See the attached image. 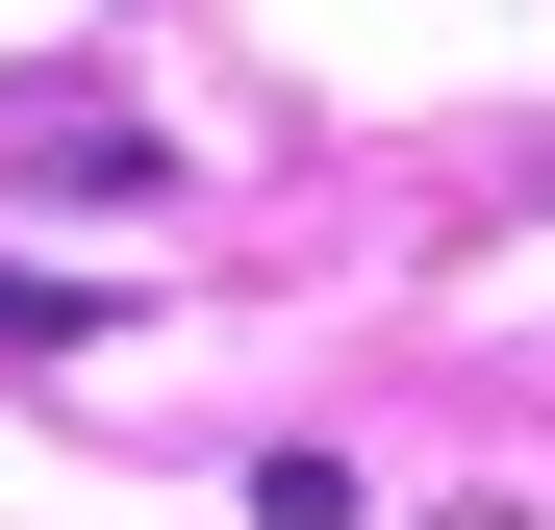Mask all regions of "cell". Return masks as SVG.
Here are the masks:
<instances>
[{
    "instance_id": "1",
    "label": "cell",
    "mask_w": 555,
    "mask_h": 530,
    "mask_svg": "<svg viewBox=\"0 0 555 530\" xmlns=\"http://www.w3.org/2000/svg\"><path fill=\"white\" fill-rule=\"evenodd\" d=\"M26 177H76V203H127V177H152V127H127V102H26Z\"/></svg>"
},
{
    "instance_id": "2",
    "label": "cell",
    "mask_w": 555,
    "mask_h": 530,
    "mask_svg": "<svg viewBox=\"0 0 555 530\" xmlns=\"http://www.w3.org/2000/svg\"><path fill=\"white\" fill-rule=\"evenodd\" d=\"M51 328H102V303H76V279H0V353H51Z\"/></svg>"
}]
</instances>
